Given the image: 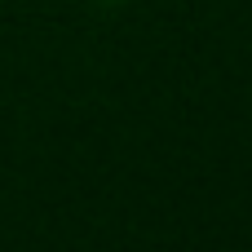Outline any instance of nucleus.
Wrapping results in <instances>:
<instances>
[]
</instances>
